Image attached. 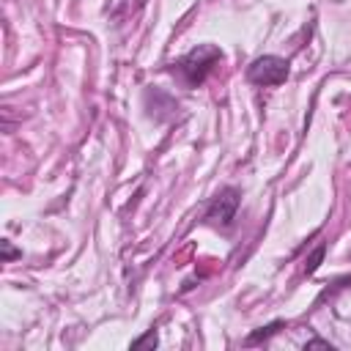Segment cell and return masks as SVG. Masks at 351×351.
Segmentation results:
<instances>
[{
    "mask_svg": "<svg viewBox=\"0 0 351 351\" xmlns=\"http://www.w3.org/2000/svg\"><path fill=\"white\" fill-rule=\"evenodd\" d=\"M288 71H291V63H288L285 58L263 55V58H258V60L250 63V69H247V80L255 82V85H263V88H266V85H280V82H285Z\"/></svg>",
    "mask_w": 351,
    "mask_h": 351,
    "instance_id": "2",
    "label": "cell"
},
{
    "mask_svg": "<svg viewBox=\"0 0 351 351\" xmlns=\"http://www.w3.org/2000/svg\"><path fill=\"white\" fill-rule=\"evenodd\" d=\"M219 60H222L219 47H214V44H197L192 52H186V55L176 63V71L184 77V82H186L189 88H195V85H200V82L208 77V71H211Z\"/></svg>",
    "mask_w": 351,
    "mask_h": 351,
    "instance_id": "1",
    "label": "cell"
},
{
    "mask_svg": "<svg viewBox=\"0 0 351 351\" xmlns=\"http://www.w3.org/2000/svg\"><path fill=\"white\" fill-rule=\"evenodd\" d=\"M324 252H326V247L321 244V247H318V250H315V252H313V255L307 258V266H304V271H307V274H313V271L318 269V263H321V258H324Z\"/></svg>",
    "mask_w": 351,
    "mask_h": 351,
    "instance_id": "6",
    "label": "cell"
},
{
    "mask_svg": "<svg viewBox=\"0 0 351 351\" xmlns=\"http://www.w3.org/2000/svg\"><path fill=\"white\" fill-rule=\"evenodd\" d=\"M154 346H156V332L154 329H148L143 337L132 340V348H154Z\"/></svg>",
    "mask_w": 351,
    "mask_h": 351,
    "instance_id": "5",
    "label": "cell"
},
{
    "mask_svg": "<svg viewBox=\"0 0 351 351\" xmlns=\"http://www.w3.org/2000/svg\"><path fill=\"white\" fill-rule=\"evenodd\" d=\"M277 329H282V321H274V324H269V326H263L261 332H255V335H250L247 337V343H258V340H266L269 335H274Z\"/></svg>",
    "mask_w": 351,
    "mask_h": 351,
    "instance_id": "4",
    "label": "cell"
},
{
    "mask_svg": "<svg viewBox=\"0 0 351 351\" xmlns=\"http://www.w3.org/2000/svg\"><path fill=\"white\" fill-rule=\"evenodd\" d=\"M236 208H239V189L228 186V189H222V192L208 203L206 219H208L211 225H230Z\"/></svg>",
    "mask_w": 351,
    "mask_h": 351,
    "instance_id": "3",
    "label": "cell"
},
{
    "mask_svg": "<svg viewBox=\"0 0 351 351\" xmlns=\"http://www.w3.org/2000/svg\"><path fill=\"white\" fill-rule=\"evenodd\" d=\"M3 255H5V261H11V258H16L19 252H16V250H14L8 241H3Z\"/></svg>",
    "mask_w": 351,
    "mask_h": 351,
    "instance_id": "8",
    "label": "cell"
},
{
    "mask_svg": "<svg viewBox=\"0 0 351 351\" xmlns=\"http://www.w3.org/2000/svg\"><path fill=\"white\" fill-rule=\"evenodd\" d=\"M304 348H329L332 351V343H326V340H321V337H315V340H310Z\"/></svg>",
    "mask_w": 351,
    "mask_h": 351,
    "instance_id": "7",
    "label": "cell"
}]
</instances>
